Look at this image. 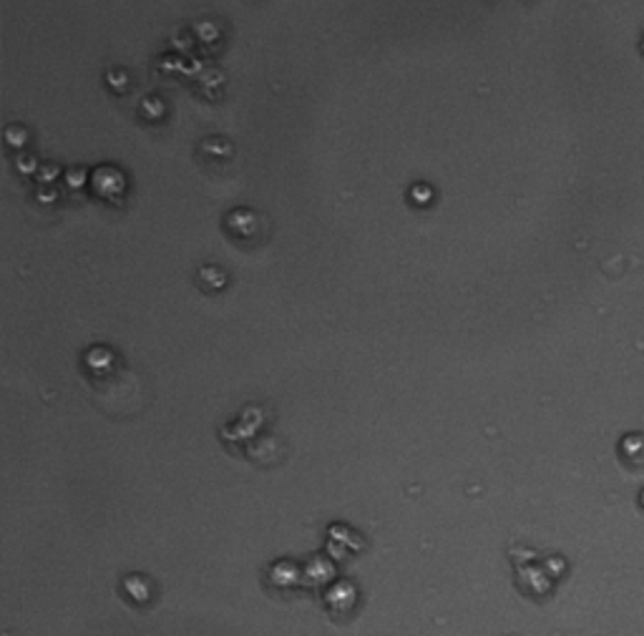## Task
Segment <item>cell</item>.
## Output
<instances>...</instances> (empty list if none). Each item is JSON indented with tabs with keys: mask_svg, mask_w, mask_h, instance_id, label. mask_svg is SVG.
I'll return each mask as SVG.
<instances>
[{
	"mask_svg": "<svg viewBox=\"0 0 644 636\" xmlns=\"http://www.w3.org/2000/svg\"><path fill=\"white\" fill-rule=\"evenodd\" d=\"M224 229H227V237L232 242H237L242 247H255L264 239L267 221L252 209H232L230 214L224 217Z\"/></svg>",
	"mask_w": 644,
	"mask_h": 636,
	"instance_id": "cell-1",
	"label": "cell"
},
{
	"mask_svg": "<svg viewBox=\"0 0 644 636\" xmlns=\"http://www.w3.org/2000/svg\"><path fill=\"white\" fill-rule=\"evenodd\" d=\"M622 458L632 463L634 461V466H642L644 463V435L634 433L624 438V443H622Z\"/></svg>",
	"mask_w": 644,
	"mask_h": 636,
	"instance_id": "cell-2",
	"label": "cell"
}]
</instances>
